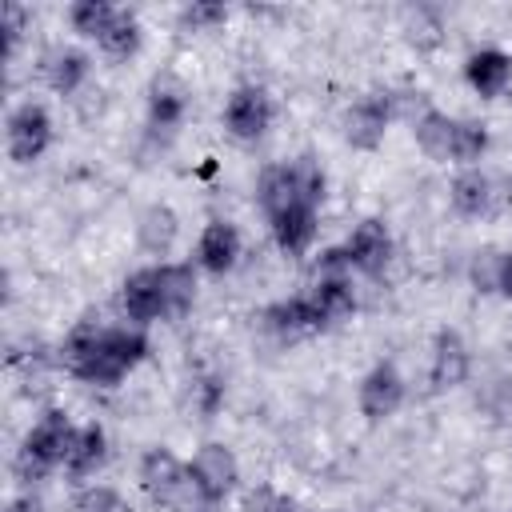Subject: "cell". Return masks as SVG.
<instances>
[{"mask_svg": "<svg viewBox=\"0 0 512 512\" xmlns=\"http://www.w3.org/2000/svg\"><path fill=\"white\" fill-rule=\"evenodd\" d=\"M148 348L152 344L140 324H88L84 320L64 336L60 360L76 380L116 388L132 368L148 360Z\"/></svg>", "mask_w": 512, "mask_h": 512, "instance_id": "6da1fadb", "label": "cell"}, {"mask_svg": "<svg viewBox=\"0 0 512 512\" xmlns=\"http://www.w3.org/2000/svg\"><path fill=\"white\" fill-rule=\"evenodd\" d=\"M328 196V176L312 156H296L284 164H268L256 176V204L264 216H276L292 204H312L320 208Z\"/></svg>", "mask_w": 512, "mask_h": 512, "instance_id": "7a4b0ae2", "label": "cell"}, {"mask_svg": "<svg viewBox=\"0 0 512 512\" xmlns=\"http://www.w3.org/2000/svg\"><path fill=\"white\" fill-rule=\"evenodd\" d=\"M76 432H80V424H76L64 408H48V412L28 428V436H24V444H20V460H16V464H20V476H24V480H40V476L64 468Z\"/></svg>", "mask_w": 512, "mask_h": 512, "instance_id": "3957f363", "label": "cell"}, {"mask_svg": "<svg viewBox=\"0 0 512 512\" xmlns=\"http://www.w3.org/2000/svg\"><path fill=\"white\" fill-rule=\"evenodd\" d=\"M136 480H140V492L156 504V508H188L196 500L192 492V480H188V460H180L172 448L156 444L140 456L136 464Z\"/></svg>", "mask_w": 512, "mask_h": 512, "instance_id": "277c9868", "label": "cell"}, {"mask_svg": "<svg viewBox=\"0 0 512 512\" xmlns=\"http://www.w3.org/2000/svg\"><path fill=\"white\" fill-rule=\"evenodd\" d=\"M188 480H192L196 500L220 508V504L236 492V484H240V460H236V452H232L228 444L208 440V444H200L196 456L188 460Z\"/></svg>", "mask_w": 512, "mask_h": 512, "instance_id": "5b68a950", "label": "cell"}, {"mask_svg": "<svg viewBox=\"0 0 512 512\" xmlns=\"http://www.w3.org/2000/svg\"><path fill=\"white\" fill-rule=\"evenodd\" d=\"M52 112L40 104V100H24L8 112V124H4V148H8V160L12 164H36L48 148H52Z\"/></svg>", "mask_w": 512, "mask_h": 512, "instance_id": "8992f818", "label": "cell"}, {"mask_svg": "<svg viewBox=\"0 0 512 512\" xmlns=\"http://www.w3.org/2000/svg\"><path fill=\"white\" fill-rule=\"evenodd\" d=\"M120 308H124L128 324H140V328L172 316L164 260L160 264H144V268H136V272L124 276V284H120Z\"/></svg>", "mask_w": 512, "mask_h": 512, "instance_id": "52a82bcc", "label": "cell"}, {"mask_svg": "<svg viewBox=\"0 0 512 512\" xmlns=\"http://www.w3.org/2000/svg\"><path fill=\"white\" fill-rule=\"evenodd\" d=\"M404 396H408V384H404V376H400V368L392 360H376L360 376V384H356V408L372 424L396 416L400 404H404Z\"/></svg>", "mask_w": 512, "mask_h": 512, "instance_id": "ba28073f", "label": "cell"}, {"mask_svg": "<svg viewBox=\"0 0 512 512\" xmlns=\"http://www.w3.org/2000/svg\"><path fill=\"white\" fill-rule=\"evenodd\" d=\"M272 128V96L260 84H240L224 100V132L240 144H256Z\"/></svg>", "mask_w": 512, "mask_h": 512, "instance_id": "9c48e42d", "label": "cell"}, {"mask_svg": "<svg viewBox=\"0 0 512 512\" xmlns=\"http://www.w3.org/2000/svg\"><path fill=\"white\" fill-rule=\"evenodd\" d=\"M392 116H396V108H392V96L388 92H364L344 112V140L352 148H360V152H372V148L384 144Z\"/></svg>", "mask_w": 512, "mask_h": 512, "instance_id": "30bf717a", "label": "cell"}, {"mask_svg": "<svg viewBox=\"0 0 512 512\" xmlns=\"http://www.w3.org/2000/svg\"><path fill=\"white\" fill-rule=\"evenodd\" d=\"M344 252H348L352 272H360V276H380V272L392 264L396 240H392V232H388L384 220L368 216V220H360V224L344 236Z\"/></svg>", "mask_w": 512, "mask_h": 512, "instance_id": "8fae6325", "label": "cell"}, {"mask_svg": "<svg viewBox=\"0 0 512 512\" xmlns=\"http://www.w3.org/2000/svg\"><path fill=\"white\" fill-rule=\"evenodd\" d=\"M240 252H244V240H240V228L232 220H208L196 236V256L192 264L208 276H228L236 264H240Z\"/></svg>", "mask_w": 512, "mask_h": 512, "instance_id": "7c38bea8", "label": "cell"}, {"mask_svg": "<svg viewBox=\"0 0 512 512\" xmlns=\"http://www.w3.org/2000/svg\"><path fill=\"white\" fill-rule=\"evenodd\" d=\"M472 372V356H468V344L456 328H440L432 336V352H428V380L436 392H448V388H460Z\"/></svg>", "mask_w": 512, "mask_h": 512, "instance_id": "4fadbf2b", "label": "cell"}, {"mask_svg": "<svg viewBox=\"0 0 512 512\" xmlns=\"http://www.w3.org/2000/svg\"><path fill=\"white\" fill-rule=\"evenodd\" d=\"M464 80L476 96L484 100H496L512 88V56L496 44H484V48H472L468 60H464Z\"/></svg>", "mask_w": 512, "mask_h": 512, "instance_id": "5bb4252c", "label": "cell"}, {"mask_svg": "<svg viewBox=\"0 0 512 512\" xmlns=\"http://www.w3.org/2000/svg\"><path fill=\"white\" fill-rule=\"evenodd\" d=\"M316 216H320V208H312V204H292V208L268 216L276 248L284 256H308L316 244Z\"/></svg>", "mask_w": 512, "mask_h": 512, "instance_id": "9a60e30c", "label": "cell"}, {"mask_svg": "<svg viewBox=\"0 0 512 512\" xmlns=\"http://www.w3.org/2000/svg\"><path fill=\"white\" fill-rule=\"evenodd\" d=\"M308 300L316 308L320 328H332L356 312V284H352V276H312Z\"/></svg>", "mask_w": 512, "mask_h": 512, "instance_id": "2e32d148", "label": "cell"}, {"mask_svg": "<svg viewBox=\"0 0 512 512\" xmlns=\"http://www.w3.org/2000/svg\"><path fill=\"white\" fill-rule=\"evenodd\" d=\"M104 464H108V432H104L96 420H92V424H80V432H76V440H72V452H68V460H64V476L84 488V484H92V476H96Z\"/></svg>", "mask_w": 512, "mask_h": 512, "instance_id": "e0dca14e", "label": "cell"}, {"mask_svg": "<svg viewBox=\"0 0 512 512\" xmlns=\"http://www.w3.org/2000/svg\"><path fill=\"white\" fill-rule=\"evenodd\" d=\"M264 328L280 340H296V336H308V332H320V320H316V308L308 300V292H296V296H284L276 304L264 308Z\"/></svg>", "mask_w": 512, "mask_h": 512, "instance_id": "ac0fdd59", "label": "cell"}, {"mask_svg": "<svg viewBox=\"0 0 512 512\" xmlns=\"http://www.w3.org/2000/svg\"><path fill=\"white\" fill-rule=\"evenodd\" d=\"M416 144L428 160L436 164H452V132H456V116L440 112V108H424L416 116Z\"/></svg>", "mask_w": 512, "mask_h": 512, "instance_id": "d6986e66", "label": "cell"}, {"mask_svg": "<svg viewBox=\"0 0 512 512\" xmlns=\"http://www.w3.org/2000/svg\"><path fill=\"white\" fill-rule=\"evenodd\" d=\"M448 200L460 216H484L492 208V180L480 172V168H460L452 176V188H448Z\"/></svg>", "mask_w": 512, "mask_h": 512, "instance_id": "ffe728a7", "label": "cell"}, {"mask_svg": "<svg viewBox=\"0 0 512 512\" xmlns=\"http://www.w3.org/2000/svg\"><path fill=\"white\" fill-rule=\"evenodd\" d=\"M44 76H48V88L56 96H72L80 92V84L88 80V52L80 48H56L44 64Z\"/></svg>", "mask_w": 512, "mask_h": 512, "instance_id": "44dd1931", "label": "cell"}, {"mask_svg": "<svg viewBox=\"0 0 512 512\" xmlns=\"http://www.w3.org/2000/svg\"><path fill=\"white\" fill-rule=\"evenodd\" d=\"M140 44H144V28H140L136 12H128V8H120L116 20H112V28L96 40V48H100L108 60H128V56L140 52Z\"/></svg>", "mask_w": 512, "mask_h": 512, "instance_id": "7402d4cb", "label": "cell"}, {"mask_svg": "<svg viewBox=\"0 0 512 512\" xmlns=\"http://www.w3.org/2000/svg\"><path fill=\"white\" fill-rule=\"evenodd\" d=\"M184 112H188V104H184L180 88H172V84L152 88V96H148V128L152 132H164V136L176 132L184 124Z\"/></svg>", "mask_w": 512, "mask_h": 512, "instance_id": "603a6c76", "label": "cell"}, {"mask_svg": "<svg viewBox=\"0 0 512 512\" xmlns=\"http://www.w3.org/2000/svg\"><path fill=\"white\" fill-rule=\"evenodd\" d=\"M116 12H120V4H108V0H76V4L68 8V24H72L76 36L100 40V36L112 28Z\"/></svg>", "mask_w": 512, "mask_h": 512, "instance_id": "cb8c5ba5", "label": "cell"}, {"mask_svg": "<svg viewBox=\"0 0 512 512\" xmlns=\"http://www.w3.org/2000/svg\"><path fill=\"white\" fill-rule=\"evenodd\" d=\"M484 152H488V128H484L480 120H464V116H456V132H452V164H460V168H476Z\"/></svg>", "mask_w": 512, "mask_h": 512, "instance_id": "d4e9b609", "label": "cell"}, {"mask_svg": "<svg viewBox=\"0 0 512 512\" xmlns=\"http://www.w3.org/2000/svg\"><path fill=\"white\" fill-rule=\"evenodd\" d=\"M172 240H176V216H172V208L152 204V208L144 212V220H140V244H144L152 256H164V252L172 248Z\"/></svg>", "mask_w": 512, "mask_h": 512, "instance_id": "484cf974", "label": "cell"}, {"mask_svg": "<svg viewBox=\"0 0 512 512\" xmlns=\"http://www.w3.org/2000/svg\"><path fill=\"white\" fill-rule=\"evenodd\" d=\"M476 284H484V292H500L512 300V252H488L476 260L472 268Z\"/></svg>", "mask_w": 512, "mask_h": 512, "instance_id": "4316f807", "label": "cell"}, {"mask_svg": "<svg viewBox=\"0 0 512 512\" xmlns=\"http://www.w3.org/2000/svg\"><path fill=\"white\" fill-rule=\"evenodd\" d=\"M72 512H132V504L124 500V492L120 488H112V484H84L80 492H76V500H72Z\"/></svg>", "mask_w": 512, "mask_h": 512, "instance_id": "83f0119b", "label": "cell"}, {"mask_svg": "<svg viewBox=\"0 0 512 512\" xmlns=\"http://www.w3.org/2000/svg\"><path fill=\"white\" fill-rule=\"evenodd\" d=\"M228 20V8L224 4H188L184 12H180V24L184 28H192V32H208V28H216V24H224Z\"/></svg>", "mask_w": 512, "mask_h": 512, "instance_id": "f1b7e54d", "label": "cell"}, {"mask_svg": "<svg viewBox=\"0 0 512 512\" xmlns=\"http://www.w3.org/2000/svg\"><path fill=\"white\" fill-rule=\"evenodd\" d=\"M0 20H4V36H8V52H12V48H16V40H20V32H24V24H28L32 16H28V12L20 8V4H4V16H0Z\"/></svg>", "mask_w": 512, "mask_h": 512, "instance_id": "f546056e", "label": "cell"}, {"mask_svg": "<svg viewBox=\"0 0 512 512\" xmlns=\"http://www.w3.org/2000/svg\"><path fill=\"white\" fill-rule=\"evenodd\" d=\"M196 392H200V408H204V412H216V408H220V400H224V384H220V380H212V376H208V380H200V384H196Z\"/></svg>", "mask_w": 512, "mask_h": 512, "instance_id": "4dcf8cb0", "label": "cell"}, {"mask_svg": "<svg viewBox=\"0 0 512 512\" xmlns=\"http://www.w3.org/2000/svg\"><path fill=\"white\" fill-rule=\"evenodd\" d=\"M184 512H220V508H216V504H204V500H192Z\"/></svg>", "mask_w": 512, "mask_h": 512, "instance_id": "1f68e13d", "label": "cell"}, {"mask_svg": "<svg viewBox=\"0 0 512 512\" xmlns=\"http://www.w3.org/2000/svg\"><path fill=\"white\" fill-rule=\"evenodd\" d=\"M272 512H292V508H284V504H280V508H272Z\"/></svg>", "mask_w": 512, "mask_h": 512, "instance_id": "d6a6232c", "label": "cell"}]
</instances>
